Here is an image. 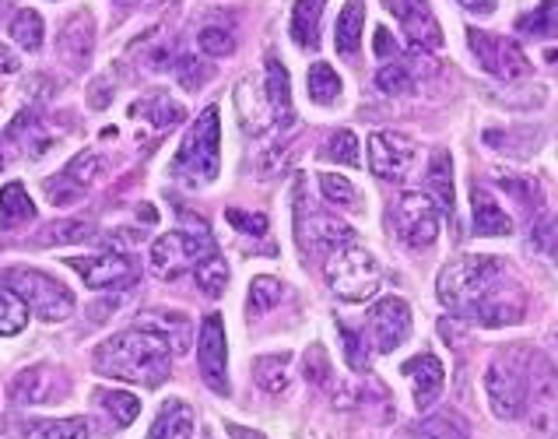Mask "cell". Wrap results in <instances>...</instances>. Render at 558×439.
Returning <instances> with one entry per match:
<instances>
[{"label":"cell","mask_w":558,"mask_h":439,"mask_svg":"<svg viewBox=\"0 0 558 439\" xmlns=\"http://www.w3.org/2000/svg\"><path fill=\"white\" fill-rule=\"evenodd\" d=\"M306 88H310V99L320 102V106H333L341 99V74L333 71L330 64H313L310 77H306Z\"/></svg>","instance_id":"41"},{"label":"cell","mask_w":558,"mask_h":439,"mask_svg":"<svg viewBox=\"0 0 558 439\" xmlns=\"http://www.w3.org/2000/svg\"><path fill=\"white\" fill-rule=\"evenodd\" d=\"M527 313V295L517 285L513 278H506L499 289H492L482 303L471 309V324H482V327H513L523 320Z\"/></svg>","instance_id":"17"},{"label":"cell","mask_w":558,"mask_h":439,"mask_svg":"<svg viewBox=\"0 0 558 439\" xmlns=\"http://www.w3.org/2000/svg\"><path fill=\"white\" fill-rule=\"evenodd\" d=\"M523 418H527L534 436L558 432V369L537 352H531V398Z\"/></svg>","instance_id":"13"},{"label":"cell","mask_w":558,"mask_h":439,"mask_svg":"<svg viewBox=\"0 0 558 439\" xmlns=\"http://www.w3.org/2000/svg\"><path fill=\"white\" fill-rule=\"evenodd\" d=\"M509 275V264L502 257H485V254H464L450 260L446 268L439 271L436 281V295L439 303L457 313V317H471V309L485 300L492 289H499Z\"/></svg>","instance_id":"2"},{"label":"cell","mask_w":558,"mask_h":439,"mask_svg":"<svg viewBox=\"0 0 558 439\" xmlns=\"http://www.w3.org/2000/svg\"><path fill=\"white\" fill-rule=\"evenodd\" d=\"M8 398L19 407L60 404L71 398V376H68V369L50 366V363L28 366L22 373H14V380L8 383Z\"/></svg>","instance_id":"11"},{"label":"cell","mask_w":558,"mask_h":439,"mask_svg":"<svg viewBox=\"0 0 558 439\" xmlns=\"http://www.w3.org/2000/svg\"><path fill=\"white\" fill-rule=\"evenodd\" d=\"M4 285L25 300V306L46 324H60L74 313V292L60 278L36 271V268H8Z\"/></svg>","instance_id":"7"},{"label":"cell","mask_w":558,"mask_h":439,"mask_svg":"<svg viewBox=\"0 0 558 439\" xmlns=\"http://www.w3.org/2000/svg\"><path fill=\"white\" fill-rule=\"evenodd\" d=\"M215 249V240L207 232H186V229H172L166 236H158L151 243V268L158 278H180L183 271H194L197 264Z\"/></svg>","instance_id":"9"},{"label":"cell","mask_w":558,"mask_h":439,"mask_svg":"<svg viewBox=\"0 0 558 439\" xmlns=\"http://www.w3.org/2000/svg\"><path fill=\"white\" fill-rule=\"evenodd\" d=\"M316 4H327V0H316Z\"/></svg>","instance_id":"60"},{"label":"cell","mask_w":558,"mask_h":439,"mask_svg":"<svg viewBox=\"0 0 558 439\" xmlns=\"http://www.w3.org/2000/svg\"><path fill=\"white\" fill-rule=\"evenodd\" d=\"M295 200H292V229H295V243L302 249L306 260H327L330 249H338L344 243H355L359 236L352 232V225H344L341 218H333L327 211L316 208L313 194L306 191V176H295Z\"/></svg>","instance_id":"4"},{"label":"cell","mask_w":558,"mask_h":439,"mask_svg":"<svg viewBox=\"0 0 558 439\" xmlns=\"http://www.w3.org/2000/svg\"><path fill=\"white\" fill-rule=\"evenodd\" d=\"M253 380H257L264 394H284L292 383V355L289 352L260 355L257 363H253Z\"/></svg>","instance_id":"30"},{"label":"cell","mask_w":558,"mask_h":439,"mask_svg":"<svg viewBox=\"0 0 558 439\" xmlns=\"http://www.w3.org/2000/svg\"><path fill=\"white\" fill-rule=\"evenodd\" d=\"M194 429H197L194 407L180 398H172L158 407V415H155L145 439H194Z\"/></svg>","instance_id":"26"},{"label":"cell","mask_w":558,"mask_h":439,"mask_svg":"<svg viewBox=\"0 0 558 439\" xmlns=\"http://www.w3.org/2000/svg\"><path fill=\"white\" fill-rule=\"evenodd\" d=\"M320 159L338 162V166H352V169H355V166H359V137H355V131H348V127L333 131V134L324 141Z\"/></svg>","instance_id":"44"},{"label":"cell","mask_w":558,"mask_h":439,"mask_svg":"<svg viewBox=\"0 0 558 439\" xmlns=\"http://www.w3.org/2000/svg\"><path fill=\"white\" fill-rule=\"evenodd\" d=\"M8 141H14V148H19L22 155H28V159H39V155L50 148V134H46L43 120L36 113H22L19 120L8 127Z\"/></svg>","instance_id":"32"},{"label":"cell","mask_w":558,"mask_h":439,"mask_svg":"<svg viewBox=\"0 0 558 439\" xmlns=\"http://www.w3.org/2000/svg\"><path fill=\"white\" fill-rule=\"evenodd\" d=\"M414 159H418V145H414L411 137L397 134V131L369 134V169L379 180H387V183L408 180V172L414 169Z\"/></svg>","instance_id":"16"},{"label":"cell","mask_w":558,"mask_h":439,"mask_svg":"<svg viewBox=\"0 0 558 439\" xmlns=\"http://www.w3.org/2000/svg\"><path fill=\"white\" fill-rule=\"evenodd\" d=\"M316 186H320V194L324 200L330 204H338V208H362V194H359V186L352 180H344L338 176V172H324L320 180H316Z\"/></svg>","instance_id":"43"},{"label":"cell","mask_w":558,"mask_h":439,"mask_svg":"<svg viewBox=\"0 0 558 439\" xmlns=\"http://www.w3.org/2000/svg\"><path fill=\"white\" fill-rule=\"evenodd\" d=\"M439 225H442V211L428 194L408 191L393 200V229H397V240L408 249L433 246L439 240Z\"/></svg>","instance_id":"8"},{"label":"cell","mask_w":558,"mask_h":439,"mask_svg":"<svg viewBox=\"0 0 558 439\" xmlns=\"http://www.w3.org/2000/svg\"><path fill=\"white\" fill-rule=\"evenodd\" d=\"M365 338H369V349L379 355L397 352L411 338V306L401 295H383L369 306V313H365Z\"/></svg>","instance_id":"12"},{"label":"cell","mask_w":558,"mask_h":439,"mask_svg":"<svg viewBox=\"0 0 558 439\" xmlns=\"http://www.w3.org/2000/svg\"><path fill=\"white\" fill-rule=\"evenodd\" d=\"M172 180H180L190 191L211 186L221 172V117L218 106H204L201 117L190 123V131L183 134L177 159L169 166Z\"/></svg>","instance_id":"3"},{"label":"cell","mask_w":558,"mask_h":439,"mask_svg":"<svg viewBox=\"0 0 558 439\" xmlns=\"http://www.w3.org/2000/svg\"><path fill=\"white\" fill-rule=\"evenodd\" d=\"M197 366L204 383L215 390V394H232L229 387V341H226V320L221 313H207L197 327Z\"/></svg>","instance_id":"14"},{"label":"cell","mask_w":558,"mask_h":439,"mask_svg":"<svg viewBox=\"0 0 558 439\" xmlns=\"http://www.w3.org/2000/svg\"><path fill=\"white\" fill-rule=\"evenodd\" d=\"M117 8H145V4H155V0H113Z\"/></svg>","instance_id":"59"},{"label":"cell","mask_w":558,"mask_h":439,"mask_svg":"<svg viewBox=\"0 0 558 439\" xmlns=\"http://www.w3.org/2000/svg\"><path fill=\"white\" fill-rule=\"evenodd\" d=\"M373 50H376V57H379V60H387V64H390V60H397V53H401V50H397L393 36H390V28H376V36H373Z\"/></svg>","instance_id":"55"},{"label":"cell","mask_w":558,"mask_h":439,"mask_svg":"<svg viewBox=\"0 0 558 439\" xmlns=\"http://www.w3.org/2000/svg\"><path fill=\"white\" fill-rule=\"evenodd\" d=\"M95 53V19L92 11H74L57 33V57L71 71H88Z\"/></svg>","instance_id":"18"},{"label":"cell","mask_w":558,"mask_h":439,"mask_svg":"<svg viewBox=\"0 0 558 439\" xmlns=\"http://www.w3.org/2000/svg\"><path fill=\"white\" fill-rule=\"evenodd\" d=\"M11 71H19V57H14L4 42H0V74H11Z\"/></svg>","instance_id":"57"},{"label":"cell","mask_w":558,"mask_h":439,"mask_svg":"<svg viewBox=\"0 0 558 439\" xmlns=\"http://www.w3.org/2000/svg\"><path fill=\"white\" fill-rule=\"evenodd\" d=\"M194 281H197V289L204 292V295H211V300H218L221 292H226V285H229V264L221 260V254L218 249H211L197 268H194Z\"/></svg>","instance_id":"40"},{"label":"cell","mask_w":558,"mask_h":439,"mask_svg":"<svg viewBox=\"0 0 558 439\" xmlns=\"http://www.w3.org/2000/svg\"><path fill=\"white\" fill-rule=\"evenodd\" d=\"M471 225H474V236H509V232H513V218L506 215V208L485 191V186H474Z\"/></svg>","instance_id":"23"},{"label":"cell","mask_w":558,"mask_h":439,"mask_svg":"<svg viewBox=\"0 0 558 439\" xmlns=\"http://www.w3.org/2000/svg\"><path fill=\"white\" fill-rule=\"evenodd\" d=\"M502 191L513 197L523 211H537L541 208V186L531 176H517V172H499Z\"/></svg>","instance_id":"47"},{"label":"cell","mask_w":558,"mask_h":439,"mask_svg":"<svg viewBox=\"0 0 558 439\" xmlns=\"http://www.w3.org/2000/svg\"><path fill=\"white\" fill-rule=\"evenodd\" d=\"M131 117L134 120H148L151 131H169V127H177V123L183 120V106L172 102L166 92H151V96L137 99L131 106Z\"/></svg>","instance_id":"29"},{"label":"cell","mask_w":558,"mask_h":439,"mask_svg":"<svg viewBox=\"0 0 558 439\" xmlns=\"http://www.w3.org/2000/svg\"><path fill=\"white\" fill-rule=\"evenodd\" d=\"M43 191H46V200H50L53 208H71V204H77L88 194V186L77 183L68 169H60L57 176H50L43 183Z\"/></svg>","instance_id":"42"},{"label":"cell","mask_w":558,"mask_h":439,"mask_svg":"<svg viewBox=\"0 0 558 439\" xmlns=\"http://www.w3.org/2000/svg\"><path fill=\"white\" fill-rule=\"evenodd\" d=\"M68 268L82 275L85 285L95 292H117L137 281V260L117 254V249H106V254H95V257H71Z\"/></svg>","instance_id":"15"},{"label":"cell","mask_w":558,"mask_h":439,"mask_svg":"<svg viewBox=\"0 0 558 439\" xmlns=\"http://www.w3.org/2000/svg\"><path fill=\"white\" fill-rule=\"evenodd\" d=\"M92 407L106 418V429H126L141 415V401H137V394H131V390L99 387L92 394Z\"/></svg>","instance_id":"25"},{"label":"cell","mask_w":558,"mask_h":439,"mask_svg":"<svg viewBox=\"0 0 558 439\" xmlns=\"http://www.w3.org/2000/svg\"><path fill=\"white\" fill-rule=\"evenodd\" d=\"M113 92H117V77L99 74V77L92 82V88H88V106H92V109H106L109 99H113Z\"/></svg>","instance_id":"54"},{"label":"cell","mask_w":558,"mask_h":439,"mask_svg":"<svg viewBox=\"0 0 558 439\" xmlns=\"http://www.w3.org/2000/svg\"><path fill=\"white\" fill-rule=\"evenodd\" d=\"M517 28L534 39H558V0H541V4L517 19Z\"/></svg>","instance_id":"37"},{"label":"cell","mask_w":558,"mask_h":439,"mask_svg":"<svg viewBox=\"0 0 558 439\" xmlns=\"http://www.w3.org/2000/svg\"><path fill=\"white\" fill-rule=\"evenodd\" d=\"M235 109H239V120H243L246 134H264L267 127H275L264 82H257V77H246V82L235 88Z\"/></svg>","instance_id":"22"},{"label":"cell","mask_w":558,"mask_h":439,"mask_svg":"<svg viewBox=\"0 0 558 439\" xmlns=\"http://www.w3.org/2000/svg\"><path fill=\"white\" fill-rule=\"evenodd\" d=\"M376 88L383 96H411L414 74L408 71V64H401V60H390V64H383L376 71Z\"/></svg>","instance_id":"46"},{"label":"cell","mask_w":558,"mask_h":439,"mask_svg":"<svg viewBox=\"0 0 558 439\" xmlns=\"http://www.w3.org/2000/svg\"><path fill=\"white\" fill-rule=\"evenodd\" d=\"M137 327H148V331H158L169 344L172 352H186L190 349V334H194V327L183 317V313H169V309H148L137 317Z\"/></svg>","instance_id":"28"},{"label":"cell","mask_w":558,"mask_h":439,"mask_svg":"<svg viewBox=\"0 0 558 439\" xmlns=\"http://www.w3.org/2000/svg\"><path fill=\"white\" fill-rule=\"evenodd\" d=\"M264 92H267V106H270V117H275V127L281 131H292L295 123V109H292V82H289V71L278 57L267 60L264 68Z\"/></svg>","instance_id":"21"},{"label":"cell","mask_w":558,"mask_h":439,"mask_svg":"<svg viewBox=\"0 0 558 439\" xmlns=\"http://www.w3.org/2000/svg\"><path fill=\"white\" fill-rule=\"evenodd\" d=\"M226 218H229V225H232V229L250 232V236H267V229H270L267 215H257V211H239V208H229V211H226Z\"/></svg>","instance_id":"51"},{"label":"cell","mask_w":558,"mask_h":439,"mask_svg":"<svg viewBox=\"0 0 558 439\" xmlns=\"http://www.w3.org/2000/svg\"><path fill=\"white\" fill-rule=\"evenodd\" d=\"M362 25H365V4L362 0H348L341 19H338V53L355 60L359 42H362Z\"/></svg>","instance_id":"34"},{"label":"cell","mask_w":558,"mask_h":439,"mask_svg":"<svg viewBox=\"0 0 558 439\" xmlns=\"http://www.w3.org/2000/svg\"><path fill=\"white\" fill-rule=\"evenodd\" d=\"M281 300H284V285H281L275 275L253 278V285H250V313H253V317H257V313L275 309Z\"/></svg>","instance_id":"48"},{"label":"cell","mask_w":558,"mask_h":439,"mask_svg":"<svg viewBox=\"0 0 558 439\" xmlns=\"http://www.w3.org/2000/svg\"><path fill=\"white\" fill-rule=\"evenodd\" d=\"M8 33H11L14 42L22 46V50H28V53L43 50V36H46L43 14H39V11H32V8L14 11V19L8 22Z\"/></svg>","instance_id":"35"},{"label":"cell","mask_w":558,"mask_h":439,"mask_svg":"<svg viewBox=\"0 0 558 439\" xmlns=\"http://www.w3.org/2000/svg\"><path fill=\"white\" fill-rule=\"evenodd\" d=\"M485 398L488 407L502 422H517L527 415L531 398V355L499 352L485 369Z\"/></svg>","instance_id":"6"},{"label":"cell","mask_w":558,"mask_h":439,"mask_svg":"<svg viewBox=\"0 0 558 439\" xmlns=\"http://www.w3.org/2000/svg\"><path fill=\"white\" fill-rule=\"evenodd\" d=\"M324 275H327L330 292L338 295L341 303L373 300V295L379 292V281H383L379 260L359 240L330 249L327 260H324Z\"/></svg>","instance_id":"5"},{"label":"cell","mask_w":558,"mask_h":439,"mask_svg":"<svg viewBox=\"0 0 558 439\" xmlns=\"http://www.w3.org/2000/svg\"><path fill=\"white\" fill-rule=\"evenodd\" d=\"M457 4L474 11V14H492V11H496V0H457Z\"/></svg>","instance_id":"56"},{"label":"cell","mask_w":558,"mask_h":439,"mask_svg":"<svg viewBox=\"0 0 558 439\" xmlns=\"http://www.w3.org/2000/svg\"><path fill=\"white\" fill-rule=\"evenodd\" d=\"M302 373L310 376V380L320 383L324 376H330V363H327V352L320 349V344H313V349L302 355Z\"/></svg>","instance_id":"53"},{"label":"cell","mask_w":558,"mask_h":439,"mask_svg":"<svg viewBox=\"0 0 558 439\" xmlns=\"http://www.w3.org/2000/svg\"><path fill=\"white\" fill-rule=\"evenodd\" d=\"M28 324V306L14 289H8L0 281V338H14L22 334Z\"/></svg>","instance_id":"39"},{"label":"cell","mask_w":558,"mask_h":439,"mask_svg":"<svg viewBox=\"0 0 558 439\" xmlns=\"http://www.w3.org/2000/svg\"><path fill=\"white\" fill-rule=\"evenodd\" d=\"M92 369L109 380L162 387L172 373V344L148 327H126L92 352Z\"/></svg>","instance_id":"1"},{"label":"cell","mask_w":558,"mask_h":439,"mask_svg":"<svg viewBox=\"0 0 558 439\" xmlns=\"http://www.w3.org/2000/svg\"><path fill=\"white\" fill-rule=\"evenodd\" d=\"M95 422L88 415L74 418H25L19 426L22 439H92Z\"/></svg>","instance_id":"24"},{"label":"cell","mask_w":558,"mask_h":439,"mask_svg":"<svg viewBox=\"0 0 558 439\" xmlns=\"http://www.w3.org/2000/svg\"><path fill=\"white\" fill-rule=\"evenodd\" d=\"M468 42H471V53L477 64H482V71L499 77V82H523L527 74H534L527 53H523L513 39L496 36V33H482V28H468Z\"/></svg>","instance_id":"10"},{"label":"cell","mask_w":558,"mask_h":439,"mask_svg":"<svg viewBox=\"0 0 558 439\" xmlns=\"http://www.w3.org/2000/svg\"><path fill=\"white\" fill-rule=\"evenodd\" d=\"M36 218V200L28 197V191L22 183H8L0 186V225L8 232L11 229H22Z\"/></svg>","instance_id":"31"},{"label":"cell","mask_w":558,"mask_h":439,"mask_svg":"<svg viewBox=\"0 0 558 439\" xmlns=\"http://www.w3.org/2000/svg\"><path fill=\"white\" fill-rule=\"evenodd\" d=\"M197 50L204 57H232L235 36L229 33V28H221V25H204L197 33Z\"/></svg>","instance_id":"49"},{"label":"cell","mask_w":558,"mask_h":439,"mask_svg":"<svg viewBox=\"0 0 558 439\" xmlns=\"http://www.w3.org/2000/svg\"><path fill=\"white\" fill-rule=\"evenodd\" d=\"M95 240V225L92 222H82V218H60V222L46 225L36 243L39 246H60V243H88Z\"/></svg>","instance_id":"38"},{"label":"cell","mask_w":558,"mask_h":439,"mask_svg":"<svg viewBox=\"0 0 558 439\" xmlns=\"http://www.w3.org/2000/svg\"><path fill=\"white\" fill-rule=\"evenodd\" d=\"M414 439H471V429L460 415L436 412L414 426Z\"/></svg>","instance_id":"36"},{"label":"cell","mask_w":558,"mask_h":439,"mask_svg":"<svg viewBox=\"0 0 558 439\" xmlns=\"http://www.w3.org/2000/svg\"><path fill=\"white\" fill-rule=\"evenodd\" d=\"M401 373L411 380V394H414V407L418 412H428L439 398H442V387H446V369L439 363V355L433 352H422L408 358L401 366Z\"/></svg>","instance_id":"20"},{"label":"cell","mask_w":558,"mask_h":439,"mask_svg":"<svg viewBox=\"0 0 558 439\" xmlns=\"http://www.w3.org/2000/svg\"><path fill=\"white\" fill-rule=\"evenodd\" d=\"M425 186H428V197L439 204L442 215H453L457 208V191H453V159L450 151L439 148L433 159H428V172H425Z\"/></svg>","instance_id":"27"},{"label":"cell","mask_w":558,"mask_h":439,"mask_svg":"<svg viewBox=\"0 0 558 439\" xmlns=\"http://www.w3.org/2000/svg\"><path fill=\"white\" fill-rule=\"evenodd\" d=\"M226 429H229V436H232V439H267L264 432H257V429H246V426H235V422H229Z\"/></svg>","instance_id":"58"},{"label":"cell","mask_w":558,"mask_h":439,"mask_svg":"<svg viewBox=\"0 0 558 439\" xmlns=\"http://www.w3.org/2000/svg\"><path fill=\"white\" fill-rule=\"evenodd\" d=\"M390 8L397 11V19H401L404 33L411 39L414 50L422 53H433L442 46V28L436 22L433 8H428V0H390Z\"/></svg>","instance_id":"19"},{"label":"cell","mask_w":558,"mask_h":439,"mask_svg":"<svg viewBox=\"0 0 558 439\" xmlns=\"http://www.w3.org/2000/svg\"><path fill=\"white\" fill-rule=\"evenodd\" d=\"M320 19H324V4L316 0H295L292 8V39L302 50H316L320 46Z\"/></svg>","instance_id":"33"},{"label":"cell","mask_w":558,"mask_h":439,"mask_svg":"<svg viewBox=\"0 0 558 439\" xmlns=\"http://www.w3.org/2000/svg\"><path fill=\"white\" fill-rule=\"evenodd\" d=\"M177 71H180V85L190 88V92H197L207 82V68L201 64V60H194V57L177 60Z\"/></svg>","instance_id":"52"},{"label":"cell","mask_w":558,"mask_h":439,"mask_svg":"<svg viewBox=\"0 0 558 439\" xmlns=\"http://www.w3.org/2000/svg\"><path fill=\"white\" fill-rule=\"evenodd\" d=\"M341 341H344V352H348V366L359 369V373L369 369V349H365V334H359L348 324H341Z\"/></svg>","instance_id":"50"},{"label":"cell","mask_w":558,"mask_h":439,"mask_svg":"<svg viewBox=\"0 0 558 439\" xmlns=\"http://www.w3.org/2000/svg\"><path fill=\"white\" fill-rule=\"evenodd\" d=\"M531 246L537 249L541 257H548L551 264H558V215L545 211L534 218L531 225Z\"/></svg>","instance_id":"45"}]
</instances>
